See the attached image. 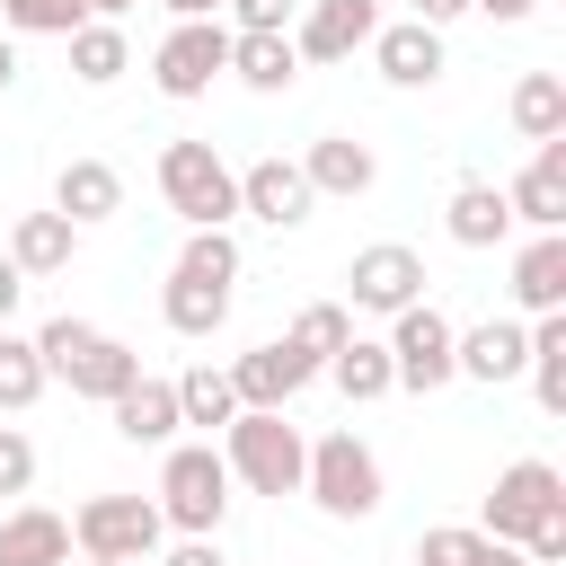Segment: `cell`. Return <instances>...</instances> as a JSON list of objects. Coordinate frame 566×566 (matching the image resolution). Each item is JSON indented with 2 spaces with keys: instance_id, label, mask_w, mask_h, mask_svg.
<instances>
[{
  "instance_id": "obj_32",
  "label": "cell",
  "mask_w": 566,
  "mask_h": 566,
  "mask_svg": "<svg viewBox=\"0 0 566 566\" xmlns=\"http://www.w3.org/2000/svg\"><path fill=\"white\" fill-rule=\"evenodd\" d=\"M168 274H195V283H239V239L230 230H186L177 265Z\"/></svg>"
},
{
  "instance_id": "obj_7",
  "label": "cell",
  "mask_w": 566,
  "mask_h": 566,
  "mask_svg": "<svg viewBox=\"0 0 566 566\" xmlns=\"http://www.w3.org/2000/svg\"><path fill=\"white\" fill-rule=\"evenodd\" d=\"M230 71V27L221 18H177L168 35H159V53H150V80H159V97H203L212 80Z\"/></svg>"
},
{
  "instance_id": "obj_12",
  "label": "cell",
  "mask_w": 566,
  "mask_h": 566,
  "mask_svg": "<svg viewBox=\"0 0 566 566\" xmlns=\"http://www.w3.org/2000/svg\"><path fill=\"white\" fill-rule=\"evenodd\" d=\"M310 380H318V363H310L292 336H274V345H248V354L230 363V389H239V407H292Z\"/></svg>"
},
{
  "instance_id": "obj_33",
  "label": "cell",
  "mask_w": 566,
  "mask_h": 566,
  "mask_svg": "<svg viewBox=\"0 0 566 566\" xmlns=\"http://www.w3.org/2000/svg\"><path fill=\"white\" fill-rule=\"evenodd\" d=\"M345 336H354V310H345V301H310V310L292 318V345H301L318 371H327V354H336Z\"/></svg>"
},
{
  "instance_id": "obj_42",
  "label": "cell",
  "mask_w": 566,
  "mask_h": 566,
  "mask_svg": "<svg viewBox=\"0 0 566 566\" xmlns=\"http://www.w3.org/2000/svg\"><path fill=\"white\" fill-rule=\"evenodd\" d=\"M416 18L424 27H451V18H469V0H416Z\"/></svg>"
},
{
  "instance_id": "obj_19",
  "label": "cell",
  "mask_w": 566,
  "mask_h": 566,
  "mask_svg": "<svg viewBox=\"0 0 566 566\" xmlns=\"http://www.w3.org/2000/svg\"><path fill=\"white\" fill-rule=\"evenodd\" d=\"M513 301L531 318H557L566 310V230H531V248L513 256Z\"/></svg>"
},
{
  "instance_id": "obj_45",
  "label": "cell",
  "mask_w": 566,
  "mask_h": 566,
  "mask_svg": "<svg viewBox=\"0 0 566 566\" xmlns=\"http://www.w3.org/2000/svg\"><path fill=\"white\" fill-rule=\"evenodd\" d=\"M18 80V35H0V88Z\"/></svg>"
},
{
  "instance_id": "obj_26",
  "label": "cell",
  "mask_w": 566,
  "mask_h": 566,
  "mask_svg": "<svg viewBox=\"0 0 566 566\" xmlns=\"http://www.w3.org/2000/svg\"><path fill=\"white\" fill-rule=\"evenodd\" d=\"M327 380L354 398V407H371V398H389L398 380H389V345L380 336H345L336 354H327Z\"/></svg>"
},
{
  "instance_id": "obj_46",
  "label": "cell",
  "mask_w": 566,
  "mask_h": 566,
  "mask_svg": "<svg viewBox=\"0 0 566 566\" xmlns=\"http://www.w3.org/2000/svg\"><path fill=\"white\" fill-rule=\"evenodd\" d=\"M124 9H133V0H88V18H106V27H115Z\"/></svg>"
},
{
  "instance_id": "obj_15",
  "label": "cell",
  "mask_w": 566,
  "mask_h": 566,
  "mask_svg": "<svg viewBox=\"0 0 566 566\" xmlns=\"http://www.w3.org/2000/svg\"><path fill=\"white\" fill-rule=\"evenodd\" d=\"M522 363H531V327L522 318H486V327H460L451 336V371L460 380H522Z\"/></svg>"
},
{
  "instance_id": "obj_20",
  "label": "cell",
  "mask_w": 566,
  "mask_h": 566,
  "mask_svg": "<svg viewBox=\"0 0 566 566\" xmlns=\"http://www.w3.org/2000/svg\"><path fill=\"white\" fill-rule=\"evenodd\" d=\"M0 566H71V522L44 504L0 513Z\"/></svg>"
},
{
  "instance_id": "obj_44",
  "label": "cell",
  "mask_w": 566,
  "mask_h": 566,
  "mask_svg": "<svg viewBox=\"0 0 566 566\" xmlns=\"http://www.w3.org/2000/svg\"><path fill=\"white\" fill-rule=\"evenodd\" d=\"M168 18H221V0H159Z\"/></svg>"
},
{
  "instance_id": "obj_27",
  "label": "cell",
  "mask_w": 566,
  "mask_h": 566,
  "mask_svg": "<svg viewBox=\"0 0 566 566\" xmlns=\"http://www.w3.org/2000/svg\"><path fill=\"white\" fill-rule=\"evenodd\" d=\"M159 318H168L177 336H212V327L230 318V283H195V274H168V292H159Z\"/></svg>"
},
{
  "instance_id": "obj_41",
  "label": "cell",
  "mask_w": 566,
  "mask_h": 566,
  "mask_svg": "<svg viewBox=\"0 0 566 566\" xmlns=\"http://www.w3.org/2000/svg\"><path fill=\"white\" fill-rule=\"evenodd\" d=\"M469 9H486V18H495V27H522V18H531V9H539V0H469Z\"/></svg>"
},
{
  "instance_id": "obj_5",
  "label": "cell",
  "mask_w": 566,
  "mask_h": 566,
  "mask_svg": "<svg viewBox=\"0 0 566 566\" xmlns=\"http://www.w3.org/2000/svg\"><path fill=\"white\" fill-rule=\"evenodd\" d=\"M451 336H460V327H451L433 301H407V310L389 318V336H380V345H389V380L416 389V398L451 389V380H460V371H451Z\"/></svg>"
},
{
  "instance_id": "obj_23",
  "label": "cell",
  "mask_w": 566,
  "mask_h": 566,
  "mask_svg": "<svg viewBox=\"0 0 566 566\" xmlns=\"http://www.w3.org/2000/svg\"><path fill=\"white\" fill-rule=\"evenodd\" d=\"M230 80H239V88H256V97H283V88L301 80L292 35H230Z\"/></svg>"
},
{
  "instance_id": "obj_38",
  "label": "cell",
  "mask_w": 566,
  "mask_h": 566,
  "mask_svg": "<svg viewBox=\"0 0 566 566\" xmlns=\"http://www.w3.org/2000/svg\"><path fill=\"white\" fill-rule=\"evenodd\" d=\"M35 486V442L18 424H0V495H27Z\"/></svg>"
},
{
  "instance_id": "obj_17",
  "label": "cell",
  "mask_w": 566,
  "mask_h": 566,
  "mask_svg": "<svg viewBox=\"0 0 566 566\" xmlns=\"http://www.w3.org/2000/svg\"><path fill=\"white\" fill-rule=\"evenodd\" d=\"M53 212H62L71 230L115 221V212H124V177H115L106 159H62V177H53Z\"/></svg>"
},
{
  "instance_id": "obj_34",
  "label": "cell",
  "mask_w": 566,
  "mask_h": 566,
  "mask_svg": "<svg viewBox=\"0 0 566 566\" xmlns=\"http://www.w3.org/2000/svg\"><path fill=\"white\" fill-rule=\"evenodd\" d=\"M0 27L9 35H71V27H88V0H0Z\"/></svg>"
},
{
  "instance_id": "obj_28",
  "label": "cell",
  "mask_w": 566,
  "mask_h": 566,
  "mask_svg": "<svg viewBox=\"0 0 566 566\" xmlns=\"http://www.w3.org/2000/svg\"><path fill=\"white\" fill-rule=\"evenodd\" d=\"M513 133H522V142H557V133H566V80H557V71H522V88H513Z\"/></svg>"
},
{
  "instance_id": "obj_16",
  "label": "cell",
  "mask_w": 566,
  "mask_h": 566,
  "mask_svg": "<svg viewBox=\"0 0 566 566\" xmlns=\"http://www.w3.org/2000/svg\"><path fill=\"white\" fill-rule=\"evenodd\" d=\"M301 177H310V195H371L380 186V159H371V142H354V133H318L310 150H301Z\"/></svg>"
},
{
  "instance_id": "obj_9",
  "label": "cell",
  "mask_w": 566,
  "mask_h": 566,
  "mask_svg": "<svg viewBox=\"0 0 566 566\" xmlns=\"http://www.w3.org/2000/svg\"><path fill=\"white\" fill-rule=\"evenodd\" d=\"M407 301H424V256H416L407 239H371V248H354V265H345V310L398 318Z\"/></svg>"
},
{
  "instance_id": "obj_8",
  "label": "cell",
  "mask_w": 566,
  "mask_h": 566,
  "mask_svg": "<svg viewBox=\"0 0 566 566\" xmlns=\"http://www.w3.org/2000/svg\"><path fill=\"white\" fill-rule=\"evenodd\" d=\"M548 513H566V478H557L548 460H513V469H504V478L486 486V513H478V531H486V539H513V548H522V539H531V531H539Z\"/></svg>"
},
{
  "instance_id": "obj_30",
  "label": "cell",
  "mask_w": 566,
  "mask_h": 566,
  "mask_svg": "<svg viewBox=\"0 0 566 566\" xmlns=\"http://www.w3.org/2000/svg\"><path fill=\"white\" fill-rule=\"evenodd\" d=\"M239 416V389H230V371H212V363H195V371H177V424H230Z\"/></svg>"
},
{
  "instance_id": "obj_6",
  "label": "cell",
  "mask_w": 566,
  "mask_h": 566,
  "mask_svg": "<svg viewBox=\"0 0 566 566\" xmlns=\"http://www.w3.org/2000/svg\"><path fill=\"white\" fill-rule=\"evenodd\" d=\"M159 539H168V522H159L150 495H88V504L71 513V548H80V557H124V566H142Z\"/></svg>"
},
{
  "instance_id": "obj_1",
  "label": "cell",
  "mask_w": 566,
  "mask_h": 566,
  "mask_svg": "<svg viewBox=\"0 0 566 566\" xmlns=\"http://www.w3.org/2000/svg\"><path fill=\"white\" fill-rule=\"evenodd\" d=\"M221 469H230V486H248V495H301L310 433L292 424V407H239V416L221 424Z\"/></svg>"
},
{
  "instance_id": "obj_18",
  "label": "cell",
  "mask_w": 566,
  "mask_h": 566,
  "mask_svg": "<svg viewBox=\"0 0 566 566\" xmlns=\"http://www.w3.org/2000/svg\"><path fill=\"white\" fill-rule=\"evenodd\" d=\"M442 230H451L460 248H504V239H513L504 186H495V177H460V186H451V203H442Z\"/></svg>"
},
{
  "instance_id": "obj_31",
  "label": "cell",
  "mask_w": 566,
  "mask_h": 566,
  "mask_svg": "<svg viewBox=\"0 0 566 566\" xmlns=\"http://www.w3.org/2000/svg\"><path fill=\"white\" fill-rule=\"evenodd\" d=\"M35 398H44V354H35V336L0 327V416H27Z\"/></svg>"
},
{
  "instance_id": "obj_29",
  "label": "cell",
  "mask_w": 566,
  "mask_h": 566,
  "mask_svg": "<svg viewBox=\"0 0 566 566\" xmlns=\"http://www.w3.org/2000/svg\"><path fill=\"white\" fill-rule=\"evenodd\" d=\"M531 389H539V407L548 416H566V310L557 318H531Z\"/></svg>"
},
{
  "instance_id": "obj_10",
  "label": "cell",
  "mask_w": 566,
  "mask_h": 566,
  "mask_svg": "<svg viewBox=\"0 0 566 566\" xmlns=\"http://www.w3.org/2000/svg\"><path fill=\"white\" fill-rule=\"evenodd\" d=\"M371 35H380V0H301V18H292L301 62H354Z\"/></svg>"
},
{
  "instance_id": "obj_36",
  "label": "cell",
  "mask_w": 566,
  "mask_h": 566,
  "mask_svg": "<svg viewBox=\"0 0 566 566\" xmlns=\"http://www.w3.org/2000/svg\"><path fill=\"white\" fill-rule=\"evenodd\" d=\"M478 522H442V531H424L416 539V566H478Z\"/></svg>"
},
{
  "instance_id": "obj_2",
  "label": "cell",
  "mask_w": 566,
  "mask_h": 566,
  "mask_svg": "<svg viewBox=\"0 0 566 566\" xmlns=\"http://www.w3.org/2000/svg\"><path fill=\"white\" fill-rule=\"evenodd\" d=\"M150 504H159V522L177 539H221V522H230V469H221V451L212 442H168Z\"/></svg>"
},
{
  "instance_id": "obj_4",
  "label": "cell",
  "mask_w": 566,
  "mask_h": 566,
  "mask_svg": "<svg viewBox=\"0 0 566 566\" xmlns=\"http://www.w3.org/2000/svg\"><path fill=\"white\" fill-rule=\"evenodd\" d=\"M159 195L186 230H230L239 221V168L212 142H168L159 150Z\"/></svg>"
},
{
  "instance_id": "obj_35",
  "label": "cell",
  "mask_w": 566,
  "mask_h": 566,
  "mask_svg": "<svg viewBox=\"0 0 566 566\" xmlns=\"http://www.w3.org/2000/svg\"><path fill=\"white\" fill-rule=\"evenodd\" d=\"M97 336H106V327H88V318H71V310H62V318H44V327H35V354H44V380H62V371H71V363H80V354H88Z\"/></svg>"
},
{
  "instance_id": "obj_25",
  "label": "cell",
  "mask_w": 566,
  "mask_h": 566,
  "mask_svg": "<svg viewBox=\"0 0 566 566\" xmlns=\"http://www.w3.org/2000/svg\"><path fill=\"white\" fill-rule=\"evenodd\" d=\"M62 380H71V398H97V407H106L115 389H133V380H142V354H133L124 336H97V345H88Z\"/></svg>"
},
{
  "instance_id": "obj_43",
  "label": "cell",
  "mask_w": 566,
  "mask_h": 566,
  "mask_svg": "<svg viewBox=\"0 0 566 566\" xmlns=\"http://www.w3.org/2000/svg\"><path fill=\"white\" fill-rule=\"evenodd\" d=\"M478 566H522V548L513 539H478Z\"/></svg>"
},
{
  "instance_id": "obj_3",
  "label": "cell",
  "mask_w": 566,
  "mask_h": 566,
  "mask_svg": "<svg viewBox=\"0 0 566 566\" xmlns=\"http://www.w3.org/2000/svg\"><path fill=\"white\" fill-rule=\"evenodd\" d=\"M301 495L327 513V522H371L380 513V451L363 433H318L310 442V469H301Z\"/></svg>"
},
{
  "instance_id": "obj_13",
  "label": "cell",
  "mask_w": 566,
  "mask_h": 566,
  "mask_svg": "<svg viewBox=\"0 0 566 566\" xmlns=\"http://www.w3.org/2000/svg\"><path fill=\"white\" fill-rule=\"evenodd\" d=\"M363 53L380 62L389 88H433L442 62H451V53H442V27H424V18H380V35H371Z\"/></svg>"
},
{
  "instance_id": "obj_37",
  "label": "cell",
  "mask_w": 566,
  "mask_h": 566,
  "mask_svg": "<svg viewBox=\"0 0 566 566\" xmlns=\"http://www.w3.org/2000/svg\"><path fill=\"white\" fill-rule=\"evenodd\" d=\"M230 9V35H292L301 0H221Z\"/></svg>"
},
{
  "instance_id": "obj_40",
  "label": "cell",
  "mask_w": 566,
  "mask_h": 566,
  "mask_svg": "<svg viewBox=\"0 0 566 566\" xmlns=\"http://www.w3.org/2000/svg\"><path fill=\"white\" fill-rule=\"evenodd\" d=\"M18 301H27V274H18V265H9V256H0V327H9V318H18Z\"/></svg>"
},
{
  "instance_id": "obj_21",
  "label": "cell",
  "mask_w": 566,
  "mask_h": 566,
  "mask_svg": "<svg viewBox=\"0 0 566 566\" xmlns=\"http://www.w3.org/2000/svg\"><path fill=\"white\" fill-rule=\"evenodd\" d=\"M71 248H80V230H71L62 212H18V221H9V248H0V256H9V265H18L27 283H35V274H62V265H71Z\"/></svg>"
},
{
  "instance_id": "obj_11",
  "label": "cell",
  "mask_w": 566,
  "mask_h": 566,
  "mask_svg": "<svg viewBox=\"0 0 566 566\" xmlns=\"http://www.w3.org/2000/svg\"><path fill=\"white\" fill-rule=\"evenodd\" d=\"M310 203H318V195H310L301 159H283V150L239 168V212H248V221H265V230H301V221H310Z\"/></svg>"
},
{
  "instance_id": "obj_24",
  "label": "cell",
  "mask_w": 566,
  "mask_h": 566,
  "mask_svg": "<svg viewBox=\"0 0 566 566\" xmlns=\"http://www.w3.org/2000/svg\"><path fill=\"white\" fill-rule=\"evenodd\" d=\"M62 44H71V80H80V88H115V80L133 71V44H124V27H106V18L71 27Z\"/></svg>"
},
{
  "instance_id": "obj_39",
  "label": "cell",
  "mask_w": 566,
  "mask_h": 566,
  "mask_svg": "<svg viewBox=\"0 0 566 566\" xmlns=\"http://www.w3.org/2000/svg\"><path fill=\"white\" fill-rule=\"evenodd\" d=\"M159 566H230V557H221V539H177Z\"/></svg>"
},
{
  "instance_id": "obj_14",
  "label": "cell",
  "mask_w": 566,
  "mask_h": 566,
  "mask_svg": "<svg viewBox=\"0 0 566 566\" xmlns=\"http://www.w3.org/2000/svg\"><path fill=\"white\" fill-rule=\"evenodd\" d=\"M504 212L531 221V230H566V133L557 142H531V168L504 186Z\"/></svg>"
},
{
  "instance_id": "obj_22",
  "label": "cell",
  "mask_w": 566,
  "mask_h": 566,
  "mask_svg": "<svg viewBox=\"0 0 566 566\" xmlns=\"http://www.w3.org/2000/svg\"><path fill=\"white\" fill-rule=\"evenodd\" d=\"M106 416H115V433L124 442H177V380H133V389H115L106 398Z\"/></svg>"
},
{
  "instance_id": "obj_47",
  "label": "cell",
  "mask_w": 566,
  "mask_h": 566,
  "mask_svg": "<svg viewBox=\"0 0 566 566\" xmlns=\"http://www.w3.org/2000/svg\"><path fill=\"white\" fill-rule=\"evenodd\" d=\"M88 566H124V557H88Z\"/></svg>"
}]
</instances>
